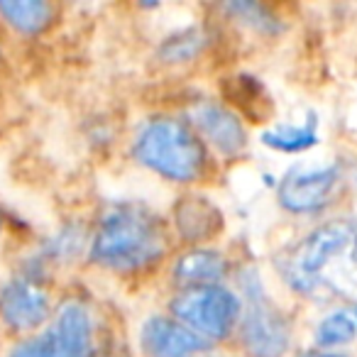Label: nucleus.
Instances as JSON below:
<instances>
[{"label": "nucleus", "mask_w": 357, "mask_h": 357, "mask_svg": "<svg viewBox=\"0 0 357 357\" xmlns=\"http://www.w3.org/2000/svg\"><path fill=\"white\" fill-rule=\"evenodd\" d=\"M174 233L169 220L139 201L110 204L96 218L86 257L100 272L137 277L174 257Z\"/></svg>", "instance_id": "nucleus-1"}, {"label": "nucleus", "mask_w": 357, "mask_h": 357, "mask_svg": "<svg viewBox=\"0 0 357 357\" xmlns=\"http://www.w3.org/2000/svg\"><path fill=\"white\" fill-rule=\"evenodd\" d=\"M277 272L291 291L313 301L357 296V220L313 228L279 255Z\"/></svg>", "instance_id": "nucleus-2"}, {"label": "nucleus", "mask_w": 357, "mask_h": 357, "mask_svg": "<svg viewBox=\"0 0 357 357\" xmlns=\"http://www.w3.org/2000/svg\"><path fill=\"white\" fill-rule=\"evenodd\" d=\"M130 157L162 181L199 186L211 178L215 157L184 120V115L157 113L144 118L130 139Z\"/></svg>", "instance_id": "nucleus-3"}, {"label": "nucleus", "mask_w": 357, "mask_h": 357, "mask_svg": "<svg viewBox=\"0 0 357 357\" xmlns=\"http://www.w3.org/2000/svg\"><path fill=\"white\" fill-rule=\"evenodd\" d=\"M98 355V313L86 298L56 301L50 323L35 335L20 337L8 357H96Z\"/></svg>", "instance_id": "nucleus-4"}, {"label": "nucleus", "mask_w": 357, "mask_h": 357, "mask_svg": "<svg viewBox=\"0 0 357 357\" xmlns=\"http://www.w3.org/2000/svg\"><path fill=\"white\" fill-rule=\"evenodd\" d=\"M167 313L215 347L238 333L243 318V296L228 284L174 289L167 301Z\"/></svg>", "instance_id": "nucleus-5"}, {"label": "nucleus", "mask_w": 357, "mask_h": 357, "mask_svg": "<svg viewBox=\"0 0 357 357\" xmlns=\"http://www.w3.org/2000/svg\"><path fill=\"white\" fill-rule=\"evenodd\" d=\"M243 318L238 326L240 347L248 357H284L291 347V323L272 301L255 272L240 277Z\"/></svg>", "instance_id": "nucleus-6"}, {"label": "nucleus", "mask_w": 357, "mask_h": 357, "mask_svg": "<svg viewBox=\"0 0 357 357\" xmlns=\"http://www.w3.org/2000/svg\"><path fill=\"white\" fill-rule=\"evenodd\" d=\"M56 301L45 279L20 272L0 284V326L17 337L40 333L50 323Z\"/></svg>", "instance_id": "nucleus-7"}, {"label": "nucleus", "mask_w": 357, "mask_h": 357, "mask_svg": "<svg viewBox=\"0 0 357 357\" xmlns=\"http://www.w3.org/2000/svg\"><path fill=\"white\" fill-rule=\"evenodd\" d=\"M184 120L196 130L215 159H238L250 144V132L243 115L223 98L199 96L184 110Z\"/></svg>", "instance_id": "nucleus-8"}, {"label": "nucleus", "mask_w": 357, "mask_h": 357, "mask_svg": "<svg viewBox=\"0 0 357 357\" xmlns=\"http://www.w3.org/2000/svg\"><path fill=\"white\" fill-rule=\"evenodd\" d=\"M340 189V169L335 164H298L279 181L277 199L287 213L311 215L333 204Z\"/></svg>", "instance_id": "nucleus-9"}, {"label": "nucleus", "mask_w": 357, "mask_h": 357, "mask_svg": "<svg viewBox=\"0 0 357 357\" xmlns=\"http://www.w3.org/2000/svg\"><path fill=\"white\" fill-rule=\"evenodd\" d=\"M174 240L186 248H206L223 233V211L208 196L191 191L178 196L169 215Z\"/></svg>", "instance_id": "nucleus-10"}, {"label": "nucleus", "mask_w": 357, "mask_h": 357, "mask_svg": "<svg viewBox=\"0 0 357 357\" xmlns=\"http://www.w3.org/2000/svg\"><path fill=\"white\" fill-rule=\"evenodd\" d=\"M137 340L142 357H201L204 352L213 350L211 342H206L167 311L144 318Z\"/></svg>", "instance_id": "nucleus-11"}, {"label": "nucleus", "mask_w": 357, "mask_h": 357, "mask_svg": "<svg viewBox=\"0 0 357 357\" xmlns=\"http://www.w3.org/2000/svg\"><path fill=\"white\" fill-rule=\"evenodd\" d=\"M169 274L176 289L191 287H211V284H225L233 274L228 255L223 250L206 245V248H184L172 257Z\"/></svg>", "instance_id": "nucleus-12"}, {"label": "nucleus", "mask_w": 357, "mask_h": 357, "mask_svg": "<svg viewBox=\"0 0 357 357\" xmlns=\"http://www.w3.org/2000/svg\"><path fill=\"white\" fill-rule=\"evenodd\" d=\"M59 17V6L47 0H0V22L15 35L35 37L47 32Z\"/></svg>", "instance_id": "nucleus-13"}, {"label": "nucleus", "mask_w": 357, "mask_h": 357, "mask_svg": "<svg viewBox=\"0 0 357 357\" xmlns=\"http://www.w3.org/2000/svg\"><path fill=\"white\" fill-rule=\"evenodd\" d=\"M262 144H267L269 149L282 154H301L308 152L311 147L318 144V130H316V118L308 115V120L303 125H274L262 132Z\"/></svg>", "instance_id": "nucleus-14"}, {"label": "nucleus", "mask_w": 357, "mask_h": 357, "mask_svg": "<svg viewBox=\"0 0 357 357\" xmlns=\"http://www.w3.org/2000/svg\"><path fill=\"white\" fill-rule=\"evenodd\" d=\"M206 50V37L199 30L189 27V30L176 32L174 37L164 40V45L159 47V59L169 66H181L196 61Z\"/></svg>", "instance_id": "nucleus-15"}, {"label": "nucleus", "mask_w": 357, "mask_h": 357, "mask_svg": "<svg viewBox=\"0 0 357 357\" xmlns=\"http://www.w3.org/2000/svg\"><path fill=\"white\" fill-rule=\"evenodd\" d=\"M223 13L228 15V20H235L245 30L259 32V35H274L282 27L277 17L272 15V10L267 6H259V3H228V6H223Z\"/></svg>", "instance_id": "nucleus-16"}, {"label": "nucleus", "mask_w": 357, "mask_h": 357, "mask_svg": "<svg viewBox=\"0 0 357 357\" xmlns=\"http://www.w3.org/2000/svg\"><path fill=\"white\" fill-rule=\"evenodd\" d=\"M357 335V321L347 311H333L316 326V345L321 350L340 347L352 342Z\"/></svg>", "instance_id": "nucleus-17"}, {"label": "nucleus", "mask_w": 357, "mask_h": 357, "mask_svg": "<svg viewBox=\"0 0 357 357\" xmlns=\"http://www.w3.org/2000/svg\"><path fill=\"white\" fill-rule=\"evenodd\" d=\"M301 357H347V355H340V352H328V350H311V352H303Z\"/></svg>", "instance_id": "nucleus-18"}, {"label": "nucleus", "mask_w": 357, "mask_h": 357, "mask_svg": "<svg viewBox=\"0 0 357 357\" xmlns=\"http://www.w3.org/2000/svg\"><path fill=\"white\" fill-rule=\"evenodd\" d=\"M355 321H357V308H355Z\"/></svg>", "instance_id": "nucleus-19"}]
</instances>
